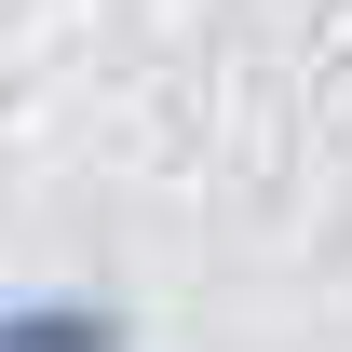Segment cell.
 <instances>
[{"label":"cell","instance_id":"1","mask_svg":"<svg viewBox=\"0 0 352 352\" xmlns=\"http://www.w3.org/2000/svg\"><path fill=\"white\" fill-rule=\"evenodd\" d=\"M0 352H135L109 298H0Z\"/></svg>","mask_w":352,"mask_h":352}]
</instances>
